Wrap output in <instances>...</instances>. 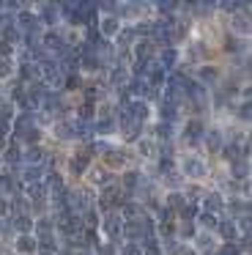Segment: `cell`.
<instances>
[{
	"label": "cell",
	"mask_w": 252,
	"mask_h": 255,
	"mask_svg": "<svg viewBox=\"0 0 252 255\" xmlns=\"http://www.w3.org/2000/svg\"><path fill=\"white\" fill-rule=\"evenodd\" d=\"M96 255H118V247H115V242H99Z\"/></svg>",
	"instance_id": "cell-34"
},
{
	"label": "cell",
	"mask_w": 252,
	"mask_h": 255,
	"mask_svg": "<svg viewBox=\"0 0 252 255\" xmlns=\"http://www.w3.org/2000/svg\"><path fill=\"white\" fill-rule=\"evenodd\" d=\"M236 116L241 118V121H250V102H241V107H239V113H236Z\"/></svg>",
	"instance_id": "cell-38"
},
{
	"label": "cell",
	"mask_w": 252,
	"mask_h": 255,
	"mask_svg": "<svg viewBox=\"0 0 252 255\" xmlns=\"http://www.w3.org/2000/svg\"><path fill=\"white\" fill-rule=\"evenodd\" d=\"M102 231L107 233V239L110 242H118L121 239V233H124V217L118 214V211H107V214L102 217Z\"/></svg>",
	"instance_id": "cell-3"
},
{
	"label": "cell",
	"mask_w": 252,
	"mask_h": 255,
	"mask_svg": "<svg viewBox=\"0 0 252 255\" xmlns=\"http://www.w3.org/2000/svg\"><path fill=\"white\" fill-rule=\"evenodd\" d=\"M203 143H206V148L211 154H222V148H225V137L219 129H206L203 132Z\"/></svg>",
	"instance_id": "cell-10"
},
{
	"label": "cell",
	"mask_w": 252,
	"mask_h": 255,
	"mask_svg": "<svg viewBox=\"0 0 252 255\" xmlns=\"http://www.w3.org/2000/svg\"><path fill=\"white\" fill-rule=\"evenodd\" d=\"M91 181H93V187H110V184H115V176H113V170L110 167H93L91 170Z\"/></svg>",
	"instance_id": "cell-16"
},
{
	"label": "cell",
	"mask_w": 252,
	"mask_h": 255,
	"mask_svg": "<svg viewBox=\"0 0 252 255\" xmlns=\"http://www.w3.org/2000/svg\"><path fill=\"white\" fill-rule=\"evenodd\" d=\"M203 132H206L203 121L200 118H192V121H186V127H184V140L186 143H197V140H203Z\"/></svg>",
	"instance_id": "cell-15"
},
{
	"label": "cell",
	"mask_w": 252,
	"mask_h": 255,
	"mask_svg": "<svg viewBox=\"0 0 252 255\" xmlns=\"http://www.w3.org/2000/svg\"><path fill=\"white\" fill-rule=\"evenodd\" d=\"M91 145H85L82 151H77L74 156H71V162H69V167H71V173L74 176H82V173H88V167H91Z\"/></svg>",
	"instance_id": "cell-4"
},
{
	"label": "cell",
	"mask_w": 252,
	"mask_h": 255,
	"mask_svg": "<svg viewBox=\"0 0 252 255\" xmlns=\"http://www.w3.org/2000/svg\"><path fill=\"white\" fill-rule=\"evenodd\" d=\"M186 200H184V195L181 192H167V198H164V209H181V206H184Z\"/></svg>",
	"instance_id": "cell-31"
},
{
	"label": "cell",
	"mask_w": 252,
	"mask_h": 255,
	"mask_svg": "<svg viewBox=\"0 0 252 255\" xmlns=\"http://www.w3.org/2000/svg\"><path fill=\"white\" fill-rule=\"evenodd\" d=\"M162 176H164V187H170L173 192H178V189L184 187V176H181V173L175 170V167H170V170H164Z\"/></svg>",
	"instance_id": "cell-24"
},
{
	"label": "cell",
	"mask_w": 252,
	"mask_h": 255,
	"mask_svg": "<svg viewBox=\"0 0 252 255\" xmlns=\"http://www.w3.org/2000/svg\"><path fill=\"white\" fill-rule=\"evenodd\" d=\"M118 255H142V247L137 242H126L124 247L118 250Z\"/></svg>",
	"instance_id": "cell-35"
},
{
	"label": "cell",
	"mask_w": 252,
	"mask_h": 255,
	"mask_svg": "<svg viewBox=\"0 0 252 255\" xmlns=\"http://www.w3.org/2000/svg\"><path fill=\"white\" fill-rule=\"evenodd\" d=\"M134 41H137L134 25H126V28H121L118 33H115V47H118V50H131Z\"/></svg>",
	"instance_id": "cell-12"
},
{
	"label": "cell",
	"mask_w": 252,
	"mask_h": 255,
	"mask_svg": "<svg viewBox=\"0 0 252 255\" xmlns=\"http://www.w3.org/2000/svg\"><path fill=\"white\" fill-rule=\"evenodd\" d=\"M219 77H222V72H219V66H200L195 72V80L203 85V88H208V85H214V83H219Z\"/></svg>",
	"instance_id": "cell-9"
},
{
	"label": "cell",
	"mask_w": 252,
	"mask_h": 255,
	"mask_svg": "<svg viewBox=\"0 0 252 255\" xmlns=\"http://www.w3.org/2000/svg\"><path fill=\"white\" fill-rule=\"evenodd\" d=\"M159 116H162L164 124H173L175 118H178V105H173V102L162 99V105H159Z\"/></svg>",
	"instance_id": "cell-25"
},
{
	"label": "cell",
	"mask_w": 252,
	"mask_h": 255,
	"mask_svg": "<svg viewBox=\"0 0 252 255\" xmlns=\"http://www.w3.org/2000/svg\"><path fill=\"white\" fill-rule=\"evenodd\" d=\"M195 244H197V250L195 253L197 255H214L217 253V236L214 233H206V231H200V233H195Z\"/></svg>",
	"instance_id": "cell-5"
},
{
	"label": "cell",
	"mask_w": 252,
	"mask_h": 255,
	"mask_svg": "<svg viewBox=\"0 0 252 255\" xmlns=\"http://www.w3.org/2000/svg\"><path fill=\"white\" fill-rule=\"evenodd\" d=\"M11 134H14V140L19 143V140H25V143H38V134H41V129L36 127V118L33 116H25V113H19V116H14V121H11Z\"/></svg>",
	"instance_id": "cell-1"
},
{
	"label": "cell",
	"mask_w": 252,
	"mask_h": 255,
	"mask_svg": "<svg viewBox=\"0 0 252 255\" xmlns=\"http://www.w3.org/2000/svg\"><path fill=\"white\" fill-rule=\"evenodd\" d=\"M230 176H233V181H247L250 178V165H247V159H239L230 165Z\"/></svg>",
	"instance_id": "cell-27"
},
{
	"label": "cell",
	"mask_w": 252,
	"mask_h": 255,
	"mask_svg": "<svg viewBox=\"0 0 252 255\" xmlns=\"http://www.w3.org/2000/svg\"><path fill=\"white\" fill-rule=\"evenodd\" d=\"M195 222H200L206 233H211V231H217V228H219V217H217V214H211V211H200Z\"/></svg>",
	"instance_id": "cell-26"
},
{
	"label": "cell",
	"mask_w": 252,
	"mask_h": 255,
	"mask_svg": "<svg viewBox=\"0 0 252 255\" xmlns=\"http://www.w3.org/2000/svg\"><path fill=\"white\" fill-rule=\"evenodd\" d=\"M93 110H96V105H93V102H82V105L80 107H77V116H80V121H91V118H93Z\"/></svg>",
	"instance_id": "cell-30"
},
{
	"label": "cell",
	"mask_w": 252,
	"mask_h": 255,
	"mask_svg": "<svg viewBox=\"0 0 252 255\" xmlns=\"http://www.w3.org/2000/svg\"><path fill=\"white\" fill-rule=\"evenodd\" d=\"M0 255H14V247H8V244H0Z\"/></svg>",
	"instance_id": "cell-40"
},
{
	"label": "cell",
	"mask_w": 252,
	"mask_h": 255,
	"mask_svg": "<svg viewBox=\"0 0 252 255\" xmlns=\"http://www.w3.org/2000/svg\"><path fill=\"white\" fill-rule=\"evenodd\" d=\"M96 28H99V36H110V39H115V33L121 30V19L115 17V14H104L102 19L96 22Z\"/></svg>",
	"instance_id": "cell-7"
},
{
	"label": "cell",
	"mask_w": 252,
	"mask_h": 255,
	"mask_svg": "<svg viewBox=\"0 0 252 255\" xmlns=\"http://www.w3.org/2000/svg\"><path fill=\"white\" fill-rule=\"evenodd\" d=\"M137 151H140L142 156H148V159L156 156V145H153L151 140H137Z\"/></svg>",
	"instance_id": "cell-32"
},
{
	"label": "cell",
	"mask_w": 252,
	"mask_h": 255,
	"mask_svg": "<svg viewBox=\"0 0 252 255\" xmlns=\"http://www.w3.org/2000/svg\"><path fill=\"white\" fill-rule=\"evenodd\" d=\"M16 170H19V181H25L27 187L44 181V165H19Z\"/></svg>",
	"instance_id": "cell-6"
},
{
	"label": "cell",
	"mask_w": 252,
	"mask_h": 255,
	"mask_svg": "<svg viewBox=\"0 0 252 255\" xmlns=\"http://www.w3.org/2000/svg\"><path fill=\"white\" fill-rule=\"evenodd\" d=\"M8 228H14L19 236H25V233H33V217H30V214H16L14 220L8 222Z\"/></svg>",
	"instance_id": "cell-19"
},
{
	"label": "cell",
	"mask_w": 252,
	"mask_h": 255,
	"mask_svg": "<svg viewBox=\"0 0 252 255\" xmlns=\"http://www.w3.org/2000/svg\"><path fill=\"white\" fill-rule=\"evenodd\" d=\"M118 129L124 132V140H129V143H137L142 134V124L131 121V118H124V121H118Z\"/></svg>",
	"instance_id": "cell-11"
},
{
	"label": "cell",
	"mask_w": 252,
	"mask_h": 255,
	"mask_svg": "<svg viewBox=\"0 0 252 255\" xmlns=\"http://www.w3.org/2000/svg\"><path fill=\"white\" fill-rule=\"evenodd\" d=\"M219 233H222V239L228 244H233L236 239H239V228H236V220H219Z\"/></svg>",
	"instance_id": "cell-21"
},
{
	"label": "cell",
	"mask_w": 252,
	"mask_h": 255,
	"mask_svg": "<svg viewBox=\"0 0 252 255\" xmlns=\"http://www.w3.org/2000/svg\"><path fill=\"white\" fill-rule=\"evenodd\" d=\"M225 209L233 214V220H239V217H247V214H250V203H247L244 198H230V200H225Z\"/></svg>",
	"instance_id": "cell-17"
},
{
	"label": "cell",
	"mask_w": 252,
	"mask_h": 255,
	"mask_svg": "<svg viewBox=\"0 0 252 255\" xmlns=\"http://www.w3.org/2000/svg\"><path fill=\"white\" fill-rule=\"evenodd\" d=\"M5 231H8V222H5V220H0V233H5Z\"/></svg>",
	"instance_id": "cell-41"
},
{
	"label": "cell",
	"mask_w": 252,
	"mask_h": 255,
	"mask_svg": "<svg viewBox=\"0 0 252 255\" xmlns=\"http://www.w3.org/2000/svg\"><path fill=\"white\" fill-rule=\"evenodd\" d=\"M0 159H3V162H8V165H14V170H16V167L22 165V145L16 143V140H11V143H8V148H5V154L0 156Z\"/></svg>",
	"instance_id": "cell-18"
},
{
	"label": "cell",
	"mask_w": 252,
	"mask_h": 255,
	"mask_svg": "<svg viewBox=\"0 0 252 255\" xmlns=\"http://www.w3.org/2000/svg\"><path fill=\"white\" fill-rule=\"evenodd\" d=\"M115 129H118V121H115L113 116H102L96 121V127H93V132L96 134H104V137H107V134H113Z\"/></svg>",
	"instance_id": "cell-22"
},
{
	"label": "cell",
	"mask_w": 252,
	"mask_h": 255,
	"mask_svg": "<svg viewBox=\"0 0 252 255\" xmlns=\"http://www.w3.org/2000/svg\"><path fill=\"white\" fill-rule=\"evenodd\" d=\"M38 255H58V253H44V250H41V253H38Z\"/></svg>",
	"instance_id": "cell-42"
},
{
	"label": "cell",
	"mask_w": 252,
	"mask_h": 255,
	"mask_svg": "<svg viewBox=\"0 0 252 255\" xmlns=\"http://www.w3.org/2000/svg\"><path fill=\"white\" fill-rule=\"evenodd\" d=\"M52 132H55V137H58V140H74L77 137L74 121H66V118H60V121L52 124Z\"/></svg>",
	"instance_id": "cell-13"
},
{
	"label": "cell",
	"mask_w": 252,
	"mask_h": 255,
	"mask_svg": "<svg viewBox=\"0 0 252 255\" xmlns=\"http://www.w3.org/2000/svg\"><path fill=\"white\" fill-rule=\"evenodd\" d=\"M178 214H181V220H184V222H195L197 214H200V206L192 203V200H186V203L178 209Z\"/></svg>",
	"instance_id": "cell-28"
},
{
	"label": "cell",
	"mask_w": 252,
	"mask_h": 255,
	"mask_svg": "<svg viewBox=\"0 0 252 255\" xmlns=\"http://www.w3.org/2000/svg\"><path fill=\"white\" fill-rule=\"evenodd\" d=\"M203 206H206V211H211V214L219 217V211L225 209L222 192H219V189H211V192H206V195H203Z\"/></svg>",
	"instance_id": "cell-14"
},
{
	"label": "cell",
	"mask_w": 252,
	"mask_h": 255,
	"mask_svg": "<svg viewBox=\"0 0 252 255\" xmlns=\"http://www.w3.org/2000/svg\"><path fill=\"white\" fill-rule=\"evenodd\" d=\"M175 233H178V242L181 239H195V222H181V228H175Z\"/></svg>",
	"instance_id": "cell-33"
},
{
	"label": "cell",
	"mask_w": 252,
	"mask_h": 255,
	"mask_svg": "<svg viewBox=\"0 0 252 255\" xmlns=\"http://www.w3.org/2000/svg\"><path fill=\"white\" fill-rule=\"evenodd\" d=\"M3 214H8V200L0 195V220H3Z\"/></svg>",
	"instance_id": "cell-39"
},
{
	"label": "cell",
	"mask_w": 252,
	"mask_h": 255,
	"mask_svg": "<svg viewBox=\"0 0 252 255\" xmlns=\"http://www.w3.org/2000/svg\"><path fill=\"white\" fill-rule=\"evenodd\" d=\"M181 253H184V244H181L175 236L162 242V255H181Z\"/></svg>",
	"instance_id": "cell-29"
},
{
	"label": "cell",
	"mask_w": 252,
	"mask_h": 255,
	"mask_svg": "<svg viewBox=\"0 0 252 255\" xmlns=\"http://www.w3.org/2000/svg\"><path fill=\"white\" fill-rule=\"evenodd\" d=\"M156 231L162 233V239H173L175 236V222H159Z\"/></svg>",
	"instance_id": "cell-37"
},
{
	"label": "cell",
	"mask_w": 252,
	"mask_h": 255,
	"mask_svg": "<svg viewBox=\"0 0 252 255\" xmlns=\"http://www.w3.org/2000/svg\"><path fill=\"white\" fill-rule=\"evenodd\" d=\"M178 173L184 178H192V181H200V178L208 176V162L197 154H184L178 162Z\"/></svg>",
	"instance_id": "cell-2"
},
{
	"label": "cell",
	"mask_w": 252,
	"mask_h": 255,
	"mask_svg": "<svg viewBox=\"0 0 252 255\" xmlns=\"http://www.w3.org/2000/svg\"><path fill=\"white\" fill-rule=\"evenodd\" d=\"M22 165H44V148L30 145L27 151H22Z\"/></svg>",
	"instance_id": "cell-23"
},
{
	"label": "cell",
	"mask_w": 252,
	"mask_h": 255,
	"mask_svg": "<svg viewBox=\"0 0 252 255\" xmlns=\"http://www.w3.org/2000/svg\"><path fill=\"white\" fill-rule=\"evenodd\" d=\"M156 137H159V140H164V137L170 140V137H173V124L159 121V124H156Z\"/></svg>",
	"instance_id": "cell-36"
},
{
	"label": "cell",
	"mask_w": 252,
	"mask_h": 255,
	"mask_svg": "<svg viewBox=\"0 0 252 255\" xmlns=\"http://www.w3.org/2000/svg\"><path fill=\"white\" fill-rule=\"evenodd\" d=\"M131 55H134V61H142V63L153 61V55H156V50H153V41H151V39L134 41V47H131Z\"/></svg>",
	"instance_id": "cell-8"
},
{
	"label": "cell",
	"mask_w": 252,
	"mask_h": 255,
	"mask_svg": "<svg viewBox=\"0 0 252 255\" xmlns=\"http://www.w3.org/2000/svg\"><path fill=\"white\" fill-rule=\"evenodd\" d=\"M181 255H197V253H186V250H184V253H181Z\"/></svg>",
	"instance_id": "cell-43"
},
{
	"label": "cell",
	"mask_w": 252,
	"mask_h": 255,
	"mask_svg": "<svg viewBox=\"0 0 252 255\" xmlns=\"http://www.w3.org/2000/svg\"><path fill=\"white\" fill-rule=\"evenodd\" d=\"M36 236L33 233H25V236H16V244H14V253H22V255H30L36 253Z\"/></svg>",
	"instance_id": "cell-20"
}]
</instances>
